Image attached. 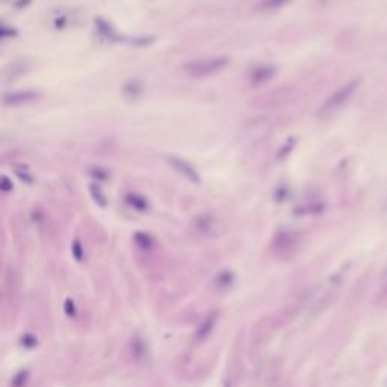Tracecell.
Segmentation results:
<instances>
[{"label": "cell", "mask_w": 387, "mask_h": 387, "mask_svg": "<svg viewBox=\"0 0 387 387\" xmlns=\"http://www.w3.org/2000/svg\"><path fill=\"white\" fill-rule=\"evenodd\" d=\"M358 85H360V79H351L349 82L343 83L342 86H339L322 105L321 108L318 109V115L321 118H325V117H331L334 114H337L349 100L351 97L355 94V91L358 89Z\"/></svg>", "instance_id": "obj_1"}, {"label": "cell", "mask_w": 387, "mask_h": 387, "mask_svg": "<svg viewBox=\"0 0 387 387\" xmlns=\"http://www.w3.org/2000/svg\"><path fill=\"white\" fill-rule=\"evenodd\" d=\"M230 59L226 56H214V58H202L194 59L183 65V71L192 79H205L214 76L224 70L229 65Z\"/></svg>", "instance_id": "obj_2"}, {"label": "cell", "mask_w": 387, "mask_h": 387, "mask_svg": "<svg viewBox=\"0 0 387 387\" xmlns=\"http://www.w3.org/2000/svg\"><path fill=\"white\" fill-rule=\"evenodd\" d=\"M41 94L37 89H17V91H10L2 95V105L10 106V108H20V106H28L40 100Z\"/></svg>", "instance_id": "obj_3"}, {"label": "cell", "mask_w": 387, "mask_h": 387, "mask_svg": "<svg viewBox=\"0 0 387 387\" xmlns=\"http://www.w3.org/2000/svg\"><path fill=\"white\" fill-rule=\"evenodd\" d=\"M295 242H297V241H295L294 235H291V233H280V235H277V238L274 239V250H275L277 254H280V256L284 257V256L294 253L295 245H297Z\"/></svg>", "instance_id": "obj_4"}, {"label": "cell", "mask_w": 387, "mask_h": 387, "mask_svg": "<svg viewBox=\"0 0 387 387\" xmlns=\"http://www.w3.org/2000/svg\"><path fill=\"white\" fill-rule=\"evenodd\" d=\"M166 159H168V163H169L177 172H180L181 175H184L186 178H189V180H192V181H199V174H197V171L194 169L186 160H183V159H180V157H175V156H168Z\"/></svg>", "instance_id": "obj_5"}, {"label": "cell", "mask_w": 387, "mask_h": 387, "mask_svg": "<svg viewBox=\"0 0 387 387\" xmlns=\"http://www.w3.org/2000/svg\"><path fill=\"white\" fill-rule=\"evenodd\" d=\"M194 229H196L199 233L202 235H215L217 230H218V223L214 217L211 215H202V217H197L196 220H194Z\"/></svg>", "instance_id": "obj_6"}, {"label": "cell", "mask_w": 387, "mask_h": 387, "mask_svg": "<svg viewBox=\"0 0 387 387\" xmlns=\"http://www.w3.org/2000/svg\"><path fill=\"white\" fill-rule=\"evenodd\" d=\"M217 319H218L217 313H209V316L205 318V321L200 324V327H199V330H197V334H196V339H197L199 342H202V340H205L206 337H209V334H211V333L214 331V328H215Z\"/></svg>", "instance_id": "obj_7"}, {"label": "cell", "mask_w": 387, "mask_h": 387, "mask_svg": "<svg viewBox=\"0 0 387 387\" xmlns=\"http://www.w3.org/2000/svg\"><path fill=\"white\" fill-rule=\"evenodd\" d=\"M26 64L25 62H16L13 65H10L4 73H2V82L10 83L13 80H17L23 73H26Z\"/></svg>", "instance_id": "obj_8"}, {"label": "cell", "mask_w": 387, "mask_h": 387, "mask_svg": "<svg viewBox=\"0 0 387 387\" xmlns=\"http://www.w3.org/2000/svg\"><path fill=\"white\" fill-rule=\"evenodd\" d=\"M95 26H97V31L106 38V40H109V41H117L118 40V34L114 31V28L108 23V22H105L103 19H97L95 20Z\"/></svg>", "instance_id": "obj_9"}, {"label": "cell", "mask_w": 387, "mask_h": 387, "mask_svg": "<svg viewBox=\"0 0 387 387\" xmlns=\"http://www.w3.org/2000/svg\"><path fill=\"white\" fill-rule=\"evenodd\" d=\"M130 352H132L133 358H136V360H142V358L147 355V345L144 343V340H142V339L135 337V339L130 342Z\"/></svg>", "instance_id": "obj_10"}, {"label": "cell", "mask_w": 387, "mask_h": 387, "mask_svg": "<svg viewBox=\"0 0 387 387\" xmlns=\"http://www.w3.org/2000/svg\"><path fill=\"white\" fill-rule=\"evenodd\" d=\"M89 194H91L92 200H94L99 206L105 208V206L108 205V200H106L105 192H103V189H102L99 184H95V183L89 184Z\"/></svg>", "instance_id": "obj_11"}, {"label": "cell", "mask_w": 387, "mask_h": 387, "mask_svg": "<svg viewBox=\"0 0 387 387\" xmlns=\"http://www.w3.org/2000/svg\"><path fill=\"white\" fill-rule=\"evenodd\" d=\"M292 0H263V2L259 5L260 11H275L280 10L286 5H289Z\"/></svg>", "instance_id": "obj_12"}, {"label": "cell", "mask_w": 387, "mask_h": 387, "mask_svg": "<svg viewBox=\"0 0 387 387\" xmlns=\"http://www.w3.org/2000/svg\"><path fill=\"white\" fill-rule=\"evenodd\" d=\"M126 202L136 211H147V200L141 196H138V194H129V196L126 197Z\"/></svg>", "instance_id": "obj_13"}, {"label": "cell", "mask_w": 387, "mask_h": 387, "mask_svg": "<svg viewBox=\"0 0 387 387\" xmlns=\"http://www.w3.org/2000/svg\"><path fill=\"white\" fill-rule=\"evenodd\" d=\"M135 242H136V245H138L139 248H142V250H150V248L153 247V239H151V236L147 235V233H136V235H135Z\"/></svg>", "instance_id": "obj_14"}, {"label": "cell", "mask_w": 387, "mask_h": 387, "mask_svg": "<svg viewBox=\"0 0 387 387\" xmlns=\"http://www.w3.org/2000/svg\"><path fill=\"white\" fill-rule=\"evenodd\" d=\"M28 379H29V372L28 370H20L17 375H14V378L11 381V385L13 387H26Z\"/></svg>", "instance_id": "obj_15"}, {"label": "cell", "mask_w": 387, "mask_h": 387, "mask_svg": "<svg viewBox=\"0 0 387 387\" xmlns=\"http://www.w3.org/2000/svg\"><path fill=\"white\" fill-rule=\"evenodd\" d=\"M64 312H65V315L70 316V318L76 316L77 309H76V304H74V301H73L71 298H67V300H65V303H64Z\"/></svg>", "instance_id": "obj_16"}, {"label": "cell", "mask_w": 387, "mask_h": 387, "mask_svg": "<svg viewBox=\"0 0 387 387\" xmlns=\"http://www.w3.org/2000/svg\"><path fill=\"white\" fill-rule=\"evenodd\" d=\"M37 343H38V339H37L34 334H31V333H28V334H25V336L22 337V345H23L25 348H34Z\"/></svg>", "instance_id": "obj_17"}, {"label": "cell", "mask_w": 387, "mask_h": 387, "mask_svg": "<svg viewBox=\"0 0 387 387\" xmlns=\"http://www.w3.org/2000/svg\"><path fill=\"white\" fill-rule=\"evenodd\" d=\"M71 253H73V256H74V259L76 260H79V262H82L83 260V248H82V245H80V242L79 241H76L74 244H73V247H71Z\"/></svg>", "instance_id": "obj_18"}, {"label": "cell", "mask_w": 387, "mask_h": 387, "mask_svg": "<svg viewBox=\"0 0 387 387\" xmlns=\"http://www.w3.org/2000/svg\"><path fill=\"white\" fill-rule=\"evenodd\" d=\"M16 174H17V177H19L22 181H25V183H32V181H34V177H32L26 169H23V168H16Z\"/></svg>", "instance_id": "obj_19"}, {"label": "cell", "mask_w": 387, "mask_h": 387, "mask_svg": "<svg viewBox=\"0 0 387 387\" xmlns=\"http://www.w3.org/2000/svg\"><path fill=\"white\" fill-rule=\"evenodd\" d=\"M13 187H14V184H13V181H11L10 177H7V175L0 177V190L10 192V190H13Z\"/></svg>", "instance_id": "obj_20"}, {"label": "cell", "mask_w": 387, "mask_h": 387, "mask_svg": "<svg viewBox=\"0 0 387 387\" xmlns=\"http://www.w3.org/2000/svg\"><path fill=\"white\" fill-rule=\"evenodd\" d=\"M91 175H92V177H97V178H100V180H106L109 174H108V171H105L103 168L97 166V168H92V169H91Z\"/></svg>", "instance_id": "obj_21"}, {"label": "cell", "mask_w": 387, "mask_h": 387, "mask_svg": "<svg viewBox=\"0 0 387 387\" xmlns=\"http://www.w3.org/2000/svg\"><path fill=\"white\" fill-rule=\"evenodd\" d=\"M14 35H16V29L7 28V26H0V40H5V38L14 37Z\"/></svg>", "instance_id": "obj_22"}]
</instances>
